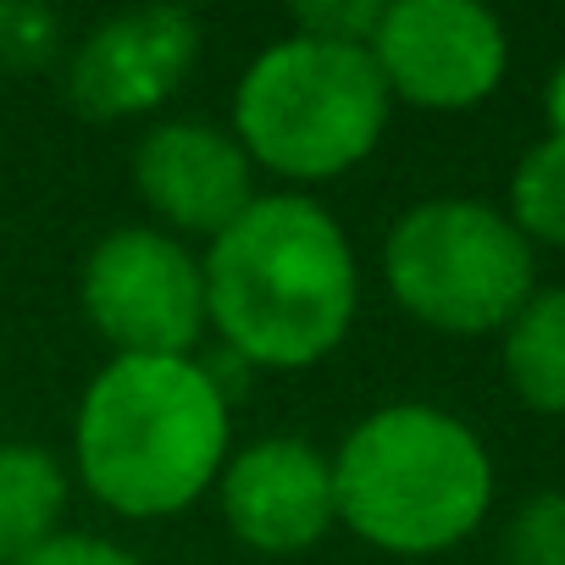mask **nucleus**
Listing matches in <instances>:
<instances>
[{
    "label": "nucleus",
    "mask_w": 565,
    "mask_h": 565,
    "mask_svg": "<svg viewBox=\"0 0 565 565\" xmlns=\"http://www.w3.org/2000/svg\"><path fill=\"white\" fill-rule=\"evenodd\" d=\"M543 111H548V128H554V139H565V62H559V67H554V78H548Z\"/></svg>",
    "instance_id": "obj_18"
},
{
    "label": "nucleus",
    "mask_w": 565,
    "mask_h": 565,
    "mask_svg": "<svg viewBox=\"0 0 565 565\" xmlns=\"http://www.w3.org/2000/svg\"><path fill=\"white\" fill-rule=\"evenodd\" d=\"M504 565H565V493L543 488L504 526Z\"/></svg>",
    "instance_id": "obj_14"
},
{
    "label": "nucleus",
    "mask_w": 565,
    "mask_h": 565,
    "mask_svg": "<svg viewBox=\"0 0 565 565\" xmlns=\"http://www.w3.org/2000/svg\"><path fill=\"white\" fill-rule=\"evenodd\" d=\"M255 161L227 122L211 117H161L134 145V189L156 227L172 238H216L255 194Z\"/></svg>",
    "instance_id": "obj_9"
},
{
    "label": "nucleus",
    "mask_w": 565,
    "mask_h": 565,
    "mask_svg": "<svg viewBox=\"0 0 565 565\" xmlns=\"http://www.w3.org/2000/svg\"><path fill=\"white\" fill-rule=\"evenodd\" d=\"M78 306L111 355H194L205 339L200 255L156 222H122L84 255Z\"/></svg>",
    "instance_id": "obj_6"
},
{
    "label": "nucleus",
    "mask_w": 565,
    "mask_h": 565,
    "mask_svg": "<svg viewBox=\"0 0 565 565\" xmlns=\"http://www.w3.org/2000/svg\"><path fill=\"white\" fill-rule=\"evenodd\" d=\"M73 477L40 444H0V565H18L67 526Z\"/></svg>",
    "instance_id": "obj_11"
},
{
    "label": "nucleus",
    "mask_w": 565,
    "mask_h": 565,
    "mask_svg": "<svg viewBox=\"0 0 565 565\" xmlns=\"http://www.w3.org/2000/svg\"><path fill=\"white\" fill-rule=\"evenodd\" d=\"M339 526L361 543L427 559L466 543L493 504V460L482 438L422 399L361 416L333 449Z\"/></svg>",
    "instance_id": "obj_3"
},
{
    "label": "nucleus",
    "mask_w": 565,
    "mask_h": 565,
    "mask_svg": "<svg viewBox=\"0 0 565 565\" xmlns=\"http://www.w3.org/2000/svg\"><path fill=\"white\" fill-rule=\"evenodd\" d=\"M56 56V18L29 0H0V67H40Z\"/></svg>",
    "instance_id": "obj_16"
},
{
    "label": "nucleus",
    "mask_w": 565,
    "mask_h": 565,
    "mask_svg": "<svg viewBox=\"0 0 565 565\" xmlns=\"http://www.w3.org/2000/svg\"><path fill=\"white\" fill-rule=\"evenodd\" d=\"M18 565H145L128 543L117 537H100V532H73L62 526L56 537H45L34 554H23Z\"/></svg>",
    "instance_id": "obj_17"
},
{
    "label": "nucleus",
    "mask_w": 565,
    "mask_h": 565,
    "mask_svg": "<svg viewBox=\"0 0 565 565\" xmlns=\"http://www.w3.org/2000/svg\"><path fill=\"white\" fill-rule=\"evenodd\" d=\"M211 493L222 504L227 532L255 554H306L339 526L333 455H322L300 433L233 444Z\"/></svg>",
    "instance_id": "obj_8"
},
{
    "label": "nucleus",
    "mask_w": 565,
    "mask_h": 565,
    "mask_svg": "<svg viewBox=\"0 0 565 565\" xmlns=\"http://www.w3.org/2000/svg\"><path fill=\"white\" fill-rule=\"evenodd\" d=\"M366 51L388 95L422 111H471L510 67L504 23L477 0H383Z\"/></svg>",
    "instance_id": "obj_7"
},
{
    "label": "nucleus",
    "mask_w": 565,
    "mask_h": 565,
    "mask_svg": "<svg viewBox=\"0 0 565 565\" xmlns=\"http://www.w3.org/2000/svg\"><path fill=\"white\" fill-rule=\"evenodd\" d=\"M205 333L260 372L328 361L361 311V260L344 222L300 189H260L200 255Z\"/></svg>",
    "instance_id": "obj_1"
},
{
    "label": "nucleus",
    "mask_w": 565,
    "mask_h": 565,
    "mask_svg": "<svg viewBox=\"0 0 565 565\" xmlns=\"http://www.w3.org/2000/svg\"><path fill=\"white\" fill-rule=\"evenodd\" d=\"M504 383L537 416H565V289H532L504 322Z\"/></svg>",
    "instance_id": "obj_12"
},
{
    "label": "nucleus",
    "mask_w": 565,
    "mask_h": 565,
    "mask_svg": "<svg viewBox=\"0 0 565 565\" xmlns=\"http://www.w3.org/2000/svg\"><path fill=\"white\" fill-rule=\"evenodd\" d=\"M200 56V23L183 7H139L106 18L67 67V95L95 122H122L167 106Z\"/></svg>",
    "instance_id": "obj_10"
},
{
    "label": "nucleus",
    "mask_w": 565,
    "mask_h": 565,
    "mask_svg": "<svg viewBox=\"0 0 565 565\" xmlns=\"http://www.w3.org/2000/svg\"><path fill=\"white\" fill-rule=\"evenodd\" d=\"M377 18H383V0H311V7H295V34L328 45H372Z\"/></svg>",
    "instance_id": "obj_15"
},
{
    "label": "nucleus",
    "mask_w": 565,
    "mask_h": 565,
    "mask_svg": "<svg viewBox=\"0 0 565 565\" xmlns=\"http://www.w3.org/2000/svg\"><path fill=\"white\" fill-rule=\"evenodd\" d=\"M515 233L526 244H559L565 249V139H543L521 156L510 178V211Z\"/></svg>",
    "instance_id": "obj_13"
},
{
    "label": "nucleus",
    "mask_w": 565,
    "mask_h": 565,
    "mask_svg": "<svg viewBox=\"0 0 565 565\" xmlns=\"http://www.w3.org/2000/svg\"><path fill=\"white\" fill-rule=\"evenodd\" d=\"M388 117L394 95L366 45H328L289 29L238 73L227 128L255 172L311 194L355 172L383 145Z\"/></svg>",
    "instance_id": "obj_4"
},
{
    "label": "nucleus",
    "mask_w": 565,
    "mask_h": 565,
    "mask_svg": "<svg viewBox=\"0 0 565 565\" xmlns=\"http://www.w3.org/2000/svg\"><path fill=\"white\" fill-rule=\"evenodd\" d=\"M233 455L222 377L200 355H111L73 416V471L122 521L200 504Z\"/></svg>",
    "instance_id": "obj_2"
},
{
    "label": "nucleus",
    "mask_w": 565,
    "mask_h": 565,
    "mask_svg": "<svg viewBox=\"0 0 565 565\" xmlns=\"http://www.w3.org/2000/svg\"><path fill=\"white\" fill-rule=\"evenodd\" d=\"M383 277L405 317L433 333L477 339L532 300V244L488 200H422L383 238Z\"/></svg>",
    "instance_id": "obj_5"
}]
</instances>
